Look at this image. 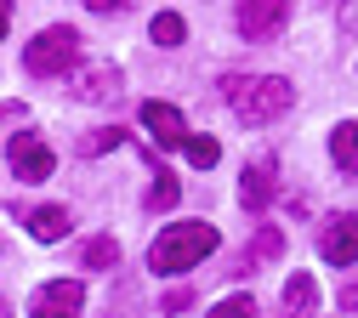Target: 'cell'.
<instances>
[{"mask_svg":"<svg viewBox=\"0 0 358 318\" xmlns=\"http://www.w3.org/2000/svg\"><path fill=\"white\" fill-rule=\"evenodd\" d=\"M176 199H182V188H176V176H171V171H159V176H154V188H148V210H171Z\"/></svg>","mask_w":358,"mask_h":318,"instance_id":"cell-17","label":"cell"},{"mask_svg":"<svg viewBox=\"0 0 358 318\" xmlns=\"http://www.w3.org/2000/svg\"><path fill=\"white\" fill-rule=\"evenodd\" d=\"M80 261H85V267H114V261H120V245H114V239H92V245L80 250Z\"/></svg>","mask_w":358,"mask_h":318,"instance_id":"cell-19","label":"cell"},{"mask_svg":"<svg viewBox=\"0 0 358 318\" xmlns=\"http://www.w3.org/2000/svg\"><path fill=\"white\" fill-rule=\"evenodd\" d=\"M279 250H285V233H279V227H262L256 245H245V256H239V267H234V273H256L262 261H273Z\"/></svg>","mask_w":358,"mask_h":318,"instance_id":"cell-12","label":"cell"},{"mask_svg":"<svg viewBox=\"0 0 358 318\" xmlns=\"http://www.w3.org/2000/svg\"><path fill=\"white\" fill-rule=\"evenodd\" d=\"M120 143H125V131H120V125H97V131H85V136H80V154L92 159V154H108V148H120Z\"/></svg>","mask_w":358,"mask_h":318,"instance_id":"cell-15","label":"cell"},{"mask_svg":"<svg viewBox=\"0 0 358 318\" xmlns=\"http://www.w3.org/2000/svg\"><path fill=\"white\" fill-rule=\"evenodd\" d=\"M205 318H256V301L250 296H228V301H216Z\"/></svg>","mask_w":358,"mask_h":318,"instance_id":"cell-20","label":"cell"},{"mask_svg":"<svg viewBox=\"0 0 358 318\" xmlns=\"http://www.w3.org/2000/svg\"><path fill=\"white\" fill-rule=\"evenodd\" d=\"M273 194H279V165L262 154V159L245 165V176H239V205H245V210H262Z\"/></svg>","mask_w":358,"mask_h":318,"instance_id":"cell-8","label":"cell"},{"mask_svg":"<svg viewBox=\"0 0 358 318\" xmlns=\"http://www.w3.org/2000/svg\"><path fill=\"white\" fill-rule=\"evenodd\" d=\"M319 250H324V261H336V267H352L358 261V216L347 210V216H330L324 227H319Z\"/></svg>","mask_w":358,"mask_h":318,"instance_id":"cell-6","label":"cell"},{"mask_svg":"<svg viewBox=\"0 0 358 318\" xmlns=\"http://www.w3.org/2000/svg\"><path fill=\"white\" fill-rule=\"evenodd\" d=\"M313 301H319L313 279H307V273H296V279L285 284V312H290V318H313Z\"/></svg>","mask_w":358,"mask_h":318,"instance_id":"cell-14","label":"cell"},{"mask_svg":"<svg viewBox=\"0 0 358 318\" xmlns=\"http://www.w3.org/2000/svg\"><path fill=\"white\" fill-rule=\"evenodd\" d=\"M29 233H34L40 245H57V239L69 233V210H63V205H40V210H29Z\"/></svg>","mask_w":358,"mask_h":318,"instance_id":"cell-11","label":"cell"},{"mask_svg":"<svg viewBox=\"0 0 358 318\" xmlns=\"http://www.w3.org/2000/svg\"><path fill=\"white\" fill-rule=\"evenodd\" d=\"M85 6H92V12H125L131 0H85Z\"/></svg>","mask_w":358,"mask_h":318,"instance_id":"cell-23","label":"cell"},{"mask_svg":"<svg viewBox=\"0 0 358 318\" xmlns=\"http://www.w3.org/2000/svg\"><path fill=\"white\" fill-rule=\"evenodd\" d=\"M143 125L154 131V143H159V148H188V136H194L171 103H143Z\"/></svg>","mask_w":358,"mask_h":318,"instance_id":"cell-9","label":"cell"},{"mask_svg":"<svg viewBox=\"0 0 358 318\" xmlns=\"http://www.w3.org/2000/svg\"><path fill=\"white\" fill-rule=\"evenodd\" d=\"M74 63H80V34H74L69 23L34 34V40L23 45V68H29L34 80H57V74H69Z\"/></svg>","mask_w":358,"mask_h":318,"instance_id":"cell-3","label":"cell"},{"mask_svg":"<svg viewBox=\"0 0 358 318\" xmlns=\"http://www.w3.org/2000/svg\"><path fill=\"white\" fill-rule=\"evenodd\" d=\"M341 312H358V284H347V290H341Z\"/></svg>","mask_w":358,"mask_h":318,"instance_id":"cell-24","label":"cell"},{"mask_svg":"<svg viewBox=\"0 0 358 318\" xmlns=\"http://www.w3.org/2000/svg\"><path fill=\"white\" fill-rule=\"evenodd\" d=\"M285 17H290V0H239V34H245V40L279 34Z\"/></svg>","mask_w":358,"mask_h":318,"instance_id":"cell-5","label":"cell"},{"mask_svg":"<svg viewBox=\"0 0 358 318\" xmlns=\"http://www.w3.org/2000/svg\"><path fill=\"white\" fill-rule=\"evenodd\" d=\"M330 159H336L347 176H358V120H347V125L330 131Z\"/></svg>","mask_w":358,"mask_h":318,"instance_id":"cell-13","label":"cell"},{"mask_svg":"<svg viewBox=\"0 0 358 318\" xmlns=\"http://www.w3.org/2000/svg\"><path fill=\"white\" fill-rule=\"evenodd\" d=\"M6 159H12V176L17 182H46L52 176V148L40 143V136H12V148H6Z\"/></svg>","mask_w":358,"mask_h":318,"instance_id":"cell-7","label":"cell"},{"mask_svg":"<svg viewBox=\"0 0 358 318\" xmlns=\"http://www.w3.org/2000/svg\"><path fill=\"white\" fill-rule=\"evenodd\" d=\"M188 301H194V296H188V290H171V296H165V312H182V307H188Z\"/></svg>","mask_w":358,"mask_h":318,"instance_id":"cell-22","label":"cell"},{"mask_svg":"<svg viewBox=\"0 0 358 318\" xmlns=\"http://www.w3.org/2000/svg\"><path fill=\"white\" fill-rule=\"evenodd\" d=\"M222 91H228V108L245 120V125H267V120H279L290 103H296V91H290V80H279V74H228L222 80Z\"/></svg>","mask_w":358,"mask_h":318,"instance_id":"cell-1","label":"cell"},{"mask_svg":"<svg viewBox=\"0 0 358 318\" xmlns=\"http://www.w3.org/2000/svg\"><path fill=\"white\" fill-rule=\"evenodd\" d=\"M216 250V227L210 222H176L148 245V267L154 273H188L194 261H205Z\"/></svg>","mask_w":358,"mask_h":318,"instance_id":"cell-2","label":"cell"},{"mask_svg":"<svg viewBox=\"0 0 358 318\" xmlns=\"http://www.w3.org/2000/svg\"><path fill=\"white\" fill-rule=\"evenodd\" d=\"M188 159H194L199 171H210V165L222 159V143H216V136H199V131H194V136H188Z\"/></svg>","mask_w":358,"mask_h":318,"instance_id":"cell-18","label":"cell"},{"mask_svg":"<svg viewBox=\"0 0 358 318\" xmlns=\"http://www.w3.org/2000/svg\"><path fill=\"white\" fill-rule=\"evenodd\" d=\"M74 97L80 103H114L120 97V68H85L74 80Z\"/></svg>","mask_w":358,"mask_h":318,"instance_id":"cell-10","label":"cell"},{"mask_svg":"<svg viewBox=\"0 0 358 318\" xmlns=\"http://www.w3.org/2000/svg\"><path fill=\"white\" fill-rule=\"evenodd\" d=\"M341 29L358 34V0H347V6H341Z\"/></svg>","mask_w":358,"mask_h":318,"instance_id":"cell-21","label":"cell"},{"mask_svg":"<svg viewBox=\"0 0 358 318\" xmlns=\"http://www.w3.org/2000/svg\"><path fill=\"white\" fill-rule=\"evenodd\" d=\"M80 301H85V290L74 279H52L29 296V318H80Z\"/></svg>","mask_w":358,"mask_h":318,"instance_id":"cell-4","label":"cell"},{"mask_svg":"<svg viewBox=\"0 0 358 318\" xmlns=\"http://www.w3.org/2000/svg\"><path fill=\"white\" fill-rule=\"evenodd\" d=\"M148 34H154V45H182V40H188V23L176 17V12H159V17L148 23Z\"/></svg>","mask_w":358,"mask_h":318,"instance_id":"cell-16","label":"cell"}]
</instances>
